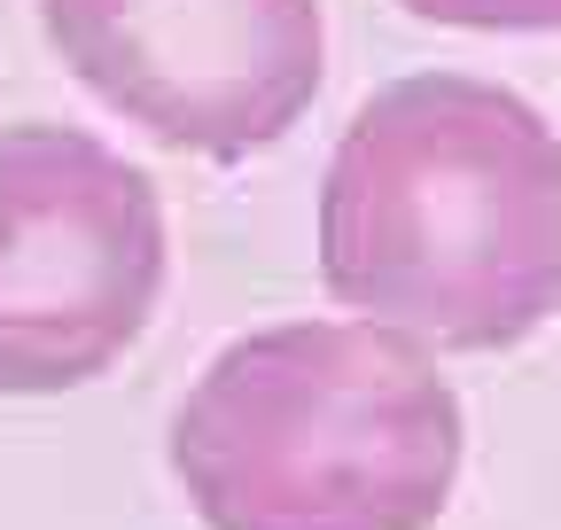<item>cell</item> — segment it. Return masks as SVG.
Returning a JSON list of instances; mask_svg holds the SVG:
<instances>
[{
  "instance_id": "cell-1",
  "label": "cell",
  "mask_w": 561,
  "mask_h": 530,
  "mask_svg": "<svg viewBox=\"0 0 561 530\" xmlns=\"http://www.w3.org/2000/svg\"><path fill=\"white\" fill-rule=\"evenodd\" d=\"M320 281L430 352H515L561 312V132L500 79L413 71L351 110Z\"/></svg>"
},
{
  "instance_id": "cell-2",
  "label": "cell",
  "mask_w": 561,
  "mask_h": 530,
  "mask_svg": "<svg viewBox=\"0 0 561 530\" xmlns=\"http://www.w3.org/2000/svg\"><path fill=\"white\" fill-rule=\"evenodd\" d=\"M460 390L382 320L234 336L172 414L203 530H437L460 484Z\"/></svg>"
},
{
  "instance_id": "cell-3",
  "label": "cell",
  "mask_w": 561,
  "mask_h": 530,
  "mask_svg": "<svg viewBox=\"0 0 561 530\" xmlns=\"http://www.w3.org/2000/svg\"><path fill=\"white\" fill-rule=\"evenodd\" d=\"M157 297V180L79 125H0V398L102 382L149 336Z\"/></svg>"
},
{
  "instance_id": "cell-4",
  "label": "cell",
  "mask_w": 561,
  "mask_h": 530,
  "mask_svg": "<svg viewBox=\"0 0 561 530\" xmlns=\"http://www.w3.org/2000/svg\"><path fill=\"white\" fill-rule=\"evenodd\" d=\"M39 32L110 117L203 164L280 149L328 79L320 0H39Z\"/></svg>"
},
{
  "instance_id": "cell-5",
  "label": "cell",
  "mask_w": 561,
  "mask_h": 530,
  "mask_svg": "<svg viewBox=\"0 0 561 530\" xmlns=\"http://www.w3.org/2000/svg\"><path fill=\"white\" fill-rule=\"evenodd\" d=\"M398 9L453 32H561V0H398Z\"/></svg>"
}]
</instances>
